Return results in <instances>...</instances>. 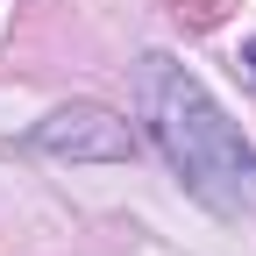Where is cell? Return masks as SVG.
Here are the masks:
<instances>
[{
    "mask_svg": "<svg viewBox=\"0 0 256 256\" xmlns=\"http://www.w3.org/2000/svg\"><path fill=\"white\" fill-rule=\"evenodd\" d=\"M36 150L43 156H72V164H128L136 156V128L121 114H107V107H92V100H72L36 128Z\"/></svg>",
    "mask_w": 256,
    "mask_h": 256,
    "instance_id": "7a4b0ae2",
    "label": "cell"
},
{
    "mask_svg": "<svg viewBox=\"0 0 256 256\" xmlns=\"http://www.w3.org/2000/svg\"><path fill=\"white\" fill-rule=\"evenodd\" d=\"M136 92H142V121H150L156 150H164L171 171L192 185V200H206L214 214H256V150L242 142V128L214 107V92L192 78L178 57H164V50L142 57Z\"/></svg>",
    "mask_w": 256,
    "mask_h": 256,
    "instance_id": "6da1fadb",
    "label": "cell"
},
{
    "mask_svg": "<svg viewBox=\"0 0 256 256\" xmlns=\"http://www.w3.org/2000/svg\"><path fill=\"white\" fill-rule=\"evenodd\" d=\"M242 64H249V78H256V36H249V43H242Z\"/></svg>",
    "mask_w": 256,
    "mask_h": 256,
    "instance_id": "3957f363",
    "label": "cell"
}]
</instances>
